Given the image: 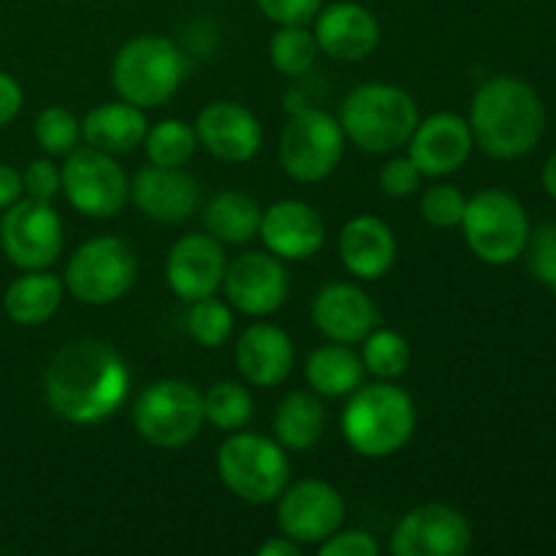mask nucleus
Listing matches in <instances>:
<instances>
[{"instance_id": "1", "label": "nucleus", "mask_w": 556, "mask_h": 556, "mask_svg": "<svg viewBox=\"0 0 556 556\" xmlns=\"http://www.w3.org/2000/svg\"><path fill=\"white\" fill-rule=\"evenodd\" d=\"M128 367L101 340H74L54 353L47 369V402L71 424H98L128 394Z\"/></svg>"}, {"instance_id": "2", "label": "nucleus", "mask_w": 556, "mask_h": 556, "mask_svg": "<svg viewBox=\"0 0 556 556\" xmlns=\"http://www.w3.org/2000/svg\"><path fill=\"white\" fill-rule=\"evenodd\" d=\"M546 112L527 81L516 76H494L478 87L470 106V130L486 155L510 161L541 141Z\"/></svg>"}, {"instance_id": "3", "label": "nucleus", "mask_w": 556, "mask_h": 556, "mask_svg": "<svg viewBox=\"0 0 556 556\" xmlns=\"http://www.w3.org/2000/svg\"><path fill=\"white\" fill-rule=\"evenodd\" d=\"M416 429V407L407 391L391 383L364 386L342 413V432L356 454L380 459L407 445Z\"/></svg>"}, {"instance_id": "4", "label": "nucleus", "mask_w": 556, "mask_h": 556, "mask_svg": "<svg viewBox=\"0 0 556 556\" xmlns=\"http://www.w3.org/2000/svg\"><path fill=\"white\" fill-rule=\"evenodd\" d=\"M342 134L367 152H394L418 125L416 101L394 85H362L342 101Z\"/></svg>"}, {"instance_id": "5", "label": "nucleus", "mask_w": 556, "mask_h": 556, "mask_svg": "<svg viewBox=\"0 0 556 556\" xmlns=\"http://www.w3.org/2000/svg\"><path fill=\"white\" fill-rule=\"evenodd\" d=\"M188 60L177 43L163 36H139L125 43L112 65L119 98L139 109H155L179 90Z\"/></svg>"}, {"instance_id": "6", "label": "nucleus", "mask_w": 556, "mask_h": 556, "mask_svg": "<svg viewBox=\"0 0 556 556\" xmlns=\"http://www.w3.org/2000/svg\"><path fill=\"white\" fill-rule=\"evenodd\" d=\"M462 228L472 253L494 266L516 261L530 242V220L525 206L516 195L497 188L481 190L467 201Z\"/></svg>"}, {"instance_id": "7", "label": "nucleus", "mask_w": 556, "mask_h": 556, "mask_svg": "<svg viewBox=\"0 0 556 556\" xmlns=\"http://www.w3.org/2000/svg\"><path fill=\"white\" fill-rule=\"evenodd\" d=\"M217 472L228 492L239 500L264 505L280 497L286 489L288 459L269 438L239 432L220 445Z\"/></svg>"}, {"instance_id": "8", "label": "nucleus", "mask_w": 556, "mask_h": 556, "mask_svg": "<svg viewBox=\"0 0 556 556\" xmlns=\"http://www.w3.org/2000/svg\"><path fill=\"white\" fill-rule=\"evenodd\" d=\"M136 432L155 448H182L204 424V396L185 380H157L134 407Z\"/></svg>"}, {"instance_id": "9", "label": "nucleus", "mask_w": 556, "mask_h": 556, "mask_svg": "<svg viewBox=\"0 0 556 556\" xmlns=\"http://www.w3.org/2000/svg\"><path fill=\"white\" fill-rule=\"evenodd\" d=\"M345 134L340 119L320 109H302L280 136V163L296 182H320L342 161Z\"/></svg>"}, {"instance_id": "10", "label": "nucleus", "mask_w": 556, "mask_h": 556, "mask_svg": "<svg viewBox=\"0 0 556 556\" xmlns=\"http://www.w3.org/2000/svg\"><path fill=\"white\" fill-rule=\"evenodd\" d=\"M134 253L114 237H98L81 244L65 266V286L85 304H112L136 282Z\"/></svg>"}, {"instance_id": "11", "label": "nucleus", "mask_w": 556, "mask_h": 556, "mask_svg": "<svg viewBox=\"0 0 556 556\" xmlns=\"http://www.w3.org/2000/svg\"><path fill=\"white\" fill-rule=\"evenodd\" d=\"M63 193L76 212L87 217H114L128 201V177L123 166L109 152L96 147H81L68 152L63 172Z\"/></svg>"}, {"instance_id": "12", "label": "nucleus", "mask_w": 556, "mask_h": 556, "mask_svg": "<svg viewBox=\"0 0 556 556\" xmlns=\"http://www.w3.org/2000/svg\"><path fill=\"white\" fill-rule=\"evenodd\" d=\"M0 242L11 264L20 269H47L63 250V223L49 201H16L0 223Z\"/></svg>"}, {"instance_id": "13", "label": "nucleus", "mask_w": 556, "mask_h": 556, "mask_svg": "<svg viewBox=\"0 0 556 556\" xmlns=\"http://www.w3.org/2000/svg\"><path fill=\"white\" fill-rule=\"evenodd\" d=\"M470 546L472 532L467 519L443 503L410 510L391 535V552L396 556H462Z\"/></svg>"}, {"instance_id": "14", "label": "nucleus", "mask_w": 556, "mask_h": 556, "mask_svg": "<svg viewBox=\"0 0 556 556\" xmlns=\"http://www.w3.org/2000/svg\"><path fill=\"white\" fill-rule=\"evenodd\" d=\"M345 519V503L340 492L326 481H299L286 492L277 505V525L282 535L302 543H324L334 535Z\"/></svg>"}, {"instance_id": "15", "label": "nucleus", "mask_w": 556, "mask_h": 556, "mask_svg": "<svg viewBox=\"0 0 556 556\" xmlns=\"http://www.w3.org/2000/svg\"><path fill=\"white\" fill-rule=\"evenodd\" d=\"M226 296L239 313L271 315L288 299V275L271 253H242L223 275Z\"/></svg>"}, {"instance_id": "16", "label": "nucleus", "mask_w": 556, "mask_h": 556, "mask_svg": "<svg viewBox=\"0 0 556 556\" xmlns=\"http://www.w3.org/2000/svg\"><path fill=\"white\" fill-rule=\"evenodd\" d=\"M226 275V253L220 242L206 233H188L172 248L166 261L168 288L182 302L215 296Z\"/></svg>"}, {"instance_id": "17", "label": "nucleus", "mask_w": 556, "mask_h": 556, "mask_svg": "<svg viewBox=\"0 0 556 556\" xmlns=\"http://www.w3.org/2000/svg\"><path fill=\"white\" fill-rule=\"evenodd\" d=\"M195 139L210 155L226 163H244L261 150V123L250 109L233 101H215L201 109L195 119Z\"/></svg>"}, {"instance_id": "18", "label": "nucleus", "mask_w": 556, "mask_h": 556, "mask_svg": "<svg viewBox=\"0 0 556 556\" xmlns=\"http://www.w3.org/2000/svg\"><path fill=\"white\" fill-rule=\"evenodd\" d=\"M472 150V130L459 114L440 112L421 123L410 136V161L424 177H445L465 166Z\"/></svg>"}, {"instance_id": "19", "label": "nucleus", "mask_w": 556, "mask_h": 556, "mask_svg": "<svg viewBox=\"0 0 556 556\" xmlns=\"http://www.w3.org/2000/svg\"><path fill=\"white\" fill-rule=\"evenodd\" d=\"M258 233L277 258L288 261L313 258L326 239V228L318 212L304 201L293 199L271 204L261 215Z\"/></svg>"}, {"instance_id": "20", "label": "nucleus", "mask_w": 556, "mask_h": 556, "mask_svg": "<svg viewBox=\"0 0 556 556\" xmlns=\"http://www.w3.org/2000/svg\"><path fill=\"white\" fill-rule=\"evenodd\" d=\"M136 206L161 223H182L199 206V182L182 166H147L130 185Z\"/></svg>"}, {"instance_id": "21", "label": "nucleus", "mask_w": 556, "mask_h": 556, "mask_svg": "<svg viewBox=\"0 0 556 556\" xmlns=\"http://www.w3.org/2000/svg\"><path fill=\"white\" fill-rule=\"evenodd\" d=\"M320 52L345 63H358L378 49L380 25L369 9L358 3H334L320 11L315 22Z\"/></svg>"}, {"instance_id": "22", "label": "nucleus", "mask_w": 556, "mask_h": 556, "mask_svg": "<svg viewBox=\"0 0 556 556\" xmlns=\"http://www.w3.org/2000/svg\"><path fill=\"white\" fill-rule=\"evenodd\" d=\"M313 320L331 342L353 345L378 326V307L358 286L334 282L315 296Z\"/></svg>"}, {"instance_id": "23", "label": "nucleus", "mask_w": 556, "mask_h": 556, "mask_svg": "<svg viewBox=\"0 0 556 556\" xmlns=\"http://www.w3.org/2000/svg\"><path fill=\"white\" fill-rule=\"evenodd\" d=\"M237 367L244 380L261 389L282 383L293 367L291 337L271 324L250 326L237 342Z\"/></svg>"}, {"instance_id": "24", "label": "nucleus", "mask_w": 556, "mask_h": 556, "mask_svg": "<svg viewBox=\"0 0 556 556\" xmlns=\"http://www.w3.org/2000/svg\"><path fill=\"white\" fill-rule=\"evenodd\" d=\"M340 258L351 275L378 280L396 258V239L380 217H353L340 233Z\"/></svg>"}, {"instance_id": "25", "label": "nucleus", "mask_w": 556, "mask_h": 556, "mask_svg": "<svg viewBox=\"0 0 556 556\" xmlns=\"http://www.w3.org/2000/svg\"><path fill=\"white\" fill-rule=\"evenodd\" d=\"M81 136L96 150L109 155H123L136 150L147 136V119L139 106L128 101L103 103L92 109L81 123Z\"/></svg>"}, {"instance_id": "26", "label": "nucleus", "mask_w": 556, "mask_h": 556, "mask_svg": "<svg viewBox=\"0 0 556 556\" xmlns=\"http://www.w3.org/2000/svg\"><path fill=\"white\" fill-rule=\"evenodd\" d=\"M63 302V282L47 271H30L14 280L5 291L3 307L14 324L20 326H41L58 313Z\"/></svg>"}, {"instance_id": "27", "label": "nucleus", "mask_w": 556, "mask_h": 556, "mask_svg": "<svg viewBox=\"0 0 556 556\" xmlns=\"http://www.w3.org/2000/svg\"><path fill=\"white\" fill-rule=\"evenodd\" d=\"M261 215L264 212L255 204V199H250L248 193H239V190H226L210 201L204 223L210 228V237H215L217 242L242 244L258 233Z\"/></svg>"}, {"instance_id": "28", "label": "nucleus", "mask_w": 556, "mask_h": 556, "mask_svg": "<svg viewBox=\"0 0 556 556\" xmlns=\"http://www.w3.org/2000/svg\"><path fill=\"white\" fill-rule=\"evenodd\" d=\"M364 375V362L342 342L324 345L309 353L307 380L320 396H345L358 389Z\"/></svg>"}, {"instance_id": "29", "label": "nucleus", "mask_w": 556, "mask_h": 556, "mask_svg": "<svg viewBox=\"0 0 556 556\" xmlns=\"http://www.w3.org/2000/svg\"><path fill=\"white\" fill-rule=\"evenodd\" d=\"M324 405L307 391H293L275 413V434L291 451H309L324 434Z\"/></svg>"}, {"instance_id": "30", "label": "nucleus", "mask_w": 556, "mask_h": 556, "mask_svg": "<svg viewBox=\"0 0 556 556\" xmlns=\"http://www.w3.org/2000/svg\"><path fill=\"white\" fill-rule=\"evenodd\" d=\"M141 144H144L150 163L174 168L190 161V155L199 147V139H195V130L182 119H163L155 128L147 130Z\"/></svg>"}, {"instance_id": "31", "label": "nucleus", "mask_w": 556, "mask_h": 556, "mask_svg": "<svg viewBox=\"0 0 556 556\" xmlns=\"http://www.w3.org/2000/svg\"><path fill=\"white\" fill-rule=\"evenodd\" d=\"M253 418V396L244 386L220 380L204 394V421H212L223 432H237Z\"/></svg>"}, {"instance_id": "32", "label": "nucleus", "mask_w": 556, "mask_h": 556, "mask_svg": "<svg viewBox=\"0 0 556 556\" xmlns=\"http://www.w3.org/2000/svg\"><path fill=\"white\" fill-rule=\"evenodd\" d=\"M318 58V41L302 25H282L269 41V60L280 74L304 76Z\"/></svg>"}, {"instance_id": "33", "label": "nucleus", "mask_w": 556, "mask_h": 556, "mask_svg": "<svg viewBox=\"0 0 556 556\" xmlns=\"http://www.w3.org/2000/svg\"><path fill=\"white\" fill-rule=\"evenodd\" d=\"M364 367L378 378L391 380L400 378L410 364V345L405 337L394 329H378L369 331L364 337Z\"/></svg>"}, {"instance_id": "34", "label": "nucleus", "mask_w": 556, "mask_h": 556, "mask_svg": "<svg viewBox=\"0 0 556 556\" xmlns=\"http://www.w3.org/2000/svg\"><path fill=\"white\" fill-rule=\"evenodd\" d=\"M231 329L233 315L228 309V304L217 302L212 296L193 302V307L188 313V331L199 345L220 348L231 337Z\"/></svg>"}, {"instance_id": "35", "label": "nucleus", "mask_w": 556, "mask_h": 556, "mask_svg": "<svg viewBox=\"0 0 556 556\" xmlns=\"http://www.w3.org/2000/svg\"><path fill=\"white\" fill-rule=\"evenodd\" d=\"M79 119L68 109H43L36 119V139L49 155H68L79 144Z\"/></svg>"}, {"instance_id": "36", "label": "nucleus", "mask_w": 556, "mask_h": 556, "mask_svg": "<svg viewBox=\"0 0 556 556\" xmlns=\"http://www.w3.org/2000/svg\"><path fill=\"white\" fill-rule=\"evenodd\" d=\"M467 199L454 185H434L421 199V217L434 228L462 226Z\"/></svg>"}, {"instance_id": "37", "label": "nucleus", "mask_w": 556, "mask_h": 556, "mask_svg": "<svg viewBox=\"0 0 556 556\" xmlns=\"http://www.w3.org/2000/svg\"><path fill=\"white\" fill-rule=\"evenodd\" d=\"M530 271L535 280L548 286L556 293V226L546 223L538 228L535 233L530 231Z\"/></svg>"}, {"instance_id": "38", "label": "nucleus", "mask_w": 556, "mask_h": 556, "mask_svg": "<svg viewBox=\"0 0 556 556\" xmlns=\"http://www.w3.org/2000/svg\"><path fill=\"white\" fill-rule=\"evenodd\" d=\"M421 177L424 174L418 172V166L410 157H394L380 172V188H383L386 195L405 199V195L416 193V188L421 185Z\"/></svg>"}, {"instance_id": "39", "label": "nucleus", "mask_w": 556, "mask_h": 556, "mask_svg": "<svg viewBox=\"0 0 556 556\" xmlns=\"http://www.w3.org/2000/svg\"><path fill=\"white\" fill-rule=\"evenodd\" d=\"M22 185H25V193L30 199L52 201L60 193V188H63V179H60V168L52 161H47V157H41V161H33L27 166Z\"/></svg>"}, {"instance_id": "40", "label": "nucleus", "mask_w": 556, "mask_h": 556, "mask_svg": "<svg viewBox=\"0 0 556 556\" xmlns=\"http://www.w3.org/2000/svg\"><path fill=\"white\" fill-rule=\"evenodd\" d=\"M255 5L277 25H304L320 11V0H255Z\"/></svg>"}, {"instance_id": "41", "label": "nucleus", "mask_w": 556, "mask_h": 556, "mask_svg": "<svg viewBox=\"0 0 556 556\" xmlns=\"http://www.w3.org/2000/svg\"><path fill=\"white\" fill-rule=\"evenodd\" d=\"M320 556H378V543L369 532L337 530L320 543Z\"/></svg>"}, {"instance_id": "42", "label": "nucleus", "mask_w": 556, "mask_h": 556, "mask_svg": "<svg viewBox=\"0 0 556 556\" xmlns=\"http://www.w3.org/2000/svg\"><path fill=\"white\" fill-rule=\"evenodd\" d=\"M22 109V90L16 85L14 76L3 74L0 71V128L9 125L16 117V112Z\"/></svg>"}, {"instance_id": "43", "label": "nucleus", "mask_w": 556, "mask_h": 556, "mask_svg": "<svg viewBox=\"0 0 556 556\" xmlns=\"http://www.w3.org/2000/svg\"><path fill=\"white\" fill-rule=\"evenodd\" d=\"M22 190H25V185H22L20 172L0 163V210H9L11 204H16Z\"/></svg>"}, {"instance_id": "44", "label": "nucleus", "mask_w": 556, "mask_h": 556, "mask_svg": "<svg viewBox=\"0 0 556 556\" xmlns=\"http://www.w3.org/2000/svg\"><path fill=\"white\" fill-rule=\"evenodd\" d=\"M258 556H302V548H299L296 541L291 538H271L264 546L258 548Z\"/></svg>"}, {"instance_id": "45", "label": "nucleus", "mask_w": 556, "mask_h": 556, "mask_svg": "<svg viewBox=\"0 0 556 556\" xmlns=\"http://www.w3.org/2000/svg\"><path fill=\"white\" fill-rule=\"evenodd\" d=\"M543 188H546V193L556 201V152L548 157L546 166H543Z\"/></svg>"}]
</instances>
